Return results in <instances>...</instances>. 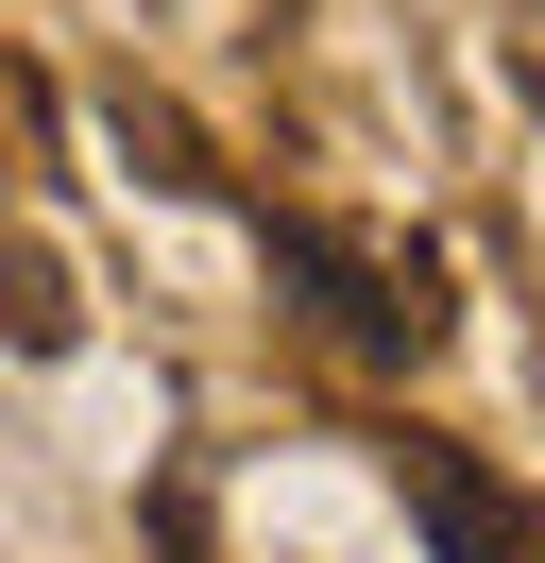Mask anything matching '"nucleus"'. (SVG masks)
Returning <instances> with one entry per match:
<instances>
[{"label": "nucleus", "instance_id": "nucleus-1", "mask_svg": "<svg viewBox=\"0 0 545 563\" xmlns=\"http://www.w3.org/2000/svg\"><path fill=\"white\" fill-rule=\"evenodd\" d=\"M272 274H290L358 358H443V324H460L443 240H392V222H307V206H272Z\"/></svg>", "mask_w": 545, "mask_h": 563}, {"label": "nucleus", "instance_id": "nucleus-2", "mask_svg": "<svg viewBox=\"0 0 545 563\" xmlns=\"http://www.w3.org/2000/svg\"><path fill=\"white\" fill-rule=\"evenodd\" d=\"M392 495H409V529H426L443 563H545V495H511L494 461H460V444H426V427H409V444H392Z\"/></svg>", "mask_w": 545, "mask_h": 563}, {"label": "nucleus", "instance_id": "nucleus-3", "mask_svg": "<svg viewBox=\"0 0 545 563\" xmlns=\"http://www.w3.org/2000/svg\"><path fill=\"white\" fill-rule=\"evenodd\" d=\"M0 308H18V342H68V308H52V274H34V256H0Z\"/></svg>", "mask_w": 545, "mask_h": 563}, {"label": "nucleus", "instance_id": "nucleus-4", "mask_svg": "<svg viewBox=\"0 0 545 563\" xmlns=\"http://www.w3.org/2000/svg\"><path fill=\"white\" fill-rule=\"evenodd\" d=\"M529 120H545V52H529Z\"/></svg>", "mask_w": 545, "mask_h": 563}]
</instances>
